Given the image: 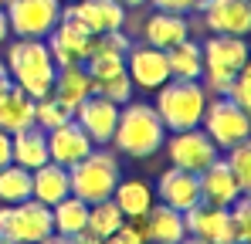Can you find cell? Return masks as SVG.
I'll list each match as a JSON object with an SVG mask.
<instances>
[{
  "mask_svg": "<svg viewBox=\"0 0 251 244\" xmlns=\"http://www.w3.org/2000/svg\"><path fill=\"white\" fill-rule=\"evenodd\" d=\"M7 72H10V81L31 95L34 102L51 95L54 88V75H58V65L48 51V41L38 38H17L10 48H7V58H3Z\"/></svg>",
  "mask_w": 251,
  "mask_h": 244,
  "instance_id": "1",
  "label": "cell"
},
{
  "mask_svg": "<svg viewBox=\"0 0 251 244\" xmlns=\"http://www.w3.org/2000/svg\"><path fill=\"white\" fill-rule=\"evenodd\" d=\"M116 149L132 156V160H146L153 153L163 149L167 143V125L160 122L156 109L146 102H126V109H119V122L112 132Z\"/></svg>",
  "mask_w": 251,
  "mask_h": 244,
  "instance_id": "2",
  "label": "cell"
},
{
  "mask_svg": "<svg viewBox=\"0 0 251 244\" xmlns=\"http://www.w3.org/2000/svg\"><path fill=\"white\" fill-rule=\"evenodd\" d=\"M156 116L167 125V132H180V129H197L207 109V88L201 81H187V78H170L167 85L156 88Z\"/></svg>",
  "mask_w": 251,
  "mask_h": 244,
  "instance_id": "3",
  "label": "cell"
},
{
  "mask_svg": "<svg viewBox=\"0 0 251 244\" xmlns=\"http://www.w3.org/2000/svg\"><path fill=\"white\" fill-rule=\"evenodd\" d=\"M204 75H201V85L207 88V95H227L231 85H234V75L238 68L251 58L248 41L234 38V34H210L204 44Z\"/></svg>",
  "mask_w": 251,
  "mask_h": 244,
  "instance_id": "4",
  "label": "cell"
},
{
  "mask_svg": "<svg viewBox=\"0 0 251 244\" xmlns=\"http://www.w3.org/2000/svg\"><path fill=\"white\" fill-rule=\"evenodd\" d=\"M68 180H72V194L85 203H99L109 200L112 190L119 187V160L95 146L85 160H78L75 166H68Z\"/></svg>",
  "mask_w": 251,
  "mask_h": 244,
  "instance_id": "5",
  "label": "cell"
},
{
  "mask_svg": "<svg viewBox=\"0 0 251 244\" xmlns=\"http://www.w3.org/2000/svg\"><path fill=\"white\" fill-rule=\"evenodd\" d=\"M48 234H54L51 207L38 203L34 197L7 203L0 210V244H41Z\"/></svg>",
  "mask_w": 251,
  "mask_h": 244,
  "instance_id": "6",
  "label": "cell"
},
{
  "mask_svg": "<svg viewBox=\"0 0 251 244\" xmlns=\"http://www.w3.org/2000/svg\"><path fill=\"white\" fill-rule=\"evenodd\" d=\"M201 125L217 149H231L251 136V116L227 95H210Z\"/></svg>",
  "mask_w": 251,
  "mask_h": 244,
  "instance_id": "7",
  "label": "cell"
},
{
  "mask_svg": "<svg viewBox=\"0 0 251 244\" xmlns=\"http://www.w3.org/2000/svg\"><path fill=\"white\" fill-rule=\"evenodd\" d=\"M61 7H65L61 0H7L3 14H7L10 34L44 41L61 21Z\"/></svg>",
  "mask_w": 251,
  "mask_h": 244,
  "instance_id": "8",
  "label": "cell"
},
{
  "mask_svg": "<svg viewBox=\"0 0 251 244\" xmlns=\"http://www.w3.org/2000/svg\"><path fill=\"white\" fill-rule=\"evenodd\" d=\"M167 153H170V163L173 166H180V170H190V173H201L204 166L217 160V146L210 143V136L197 125V129H180V132H173L167 136Z\"/></svg>",
  "mask_w": 251,
  "mask_h": 244,
  "instance_id": "9",
  "label": "cell"
},
{
  "mask_svg": "<svg viewBox=\"0 0 251 244\" xmlns=\"http://www.w3.org/2000/svg\"><path fill=\"white\" fill-rule=\"evenodd\" d=\"M183 224H187V238H197L201 244H238L227 207L197 203L183 214Z\"/></svg>",
  "mask_w": 251,
  "mask_h": 244,
  "instance_id": "10",
  "label": "cell"
},
{
  "mask_svg": "<svg viewBox=\"0 0 251 244\" xmlns=\"http://www.w3.org/2000/svg\"><path fill=\"white\" fill-rule=\"evenodd\" d=\"M92 31L78 24L75 17H68V14H61V21L54 24V31L48 34V51H51V58H54V65L61 68V65H82L85 58H88V48H92Z\"/></svg>",
  "mask_w": 251,
  "mask_h": 244,
  "instance_id": "11",
  "label": "cell"
},
{
  "mask_svg": "<svg viewBox=\"0 0 251 244\" xmlns=\"http://www.w3.org/2000/svg\"><path fill=\"white\" fill-rule=\"evenodd\" d=\"M126 75L132 85L146 88V92H156L160 85L170 81V65H167V51L153 48V44H129L126 51Z\"/></svg>",
  "mask_w": 251,
  "mask_h": 244,
  "instance_id": "12",
  "label": "cell"
},
{
  "mask_svg": "<svg viewBox=\"0 0 251 244\" xmlns=\"http://www.w3.org/2000/svg\"><path fill=\"white\" fill-rule=\"evenodd\" d=\"M197 10L210 34H234V38L251 34V0H201Z\"/></svg>",
  "mask_w": 251,
  "mask_h": 244,
  "instance_id": "13",
  "label": "cell"
},
{
  "mask_svg": "<svg viewBox=\"0 0 251 244\" xmlns=\"http://www.w3.org/2000/svg\"><path fill=\"white\" fill-rule=\"evenodd\" d=\"M61 14L75 17L92 34H109L126 27V7L119 0H75V3H65Z\"/></svg>",
  "mask_w": 251,
  "mask_h": 244,
  "instance_id": "14",
  "label": "cell"
},
{
  "mask_svg": "<svg viewBox=\"0 0 251 244\" xmlns=\"http://www.w3.org/2000/svg\"><path fill=\"white\" fill-rule=\"evenodd\" d=\"M72 119L82 125L85 136H88L95 146H109V143H112V132H116V122H119V105L92 92L82 105L75 109Z\"/></svg>",
  "mask_w": 251,
  "mask_h": 244,
  "instance_id": "15",
  "label": "cell"
},
{
  "mask_svg": "<svg viewBox=\"0 0 251 244\" xmlns=\"http://www.w3.org/2000/svg\"><path fill=\"white\" fill-rule=\"evenodd\" d=\"M136 231H139L143 241H150V244H180L187 238L183 214L167 207V203H153L143 217H136Z\"/></svg>",
  "mask_w": 251,
  "mask_h": 244,
  "instance_id": "16",
  "label": "cell"
},
{
  "mask_svg": "<svg viewBox=\"0 0 251 244\" xmlns=\"http://www.w3.org/2000/svg\"><path fill=\"white\" fill-rule=\"evenodd\" d=\"M95 149V143L85 136V129L75 119L61 122L54 129H48V160L58 166H75Z\"/></svg>",
  "mask_w": 251,
  "mask_h": 244,
  "instance_id": "17",
  "label": "cell"
},
{
  "mask_svg": "<svg viewBox=\"0 0 251 244\" xmlns=\"http://www.w3.org/2000/svg\"><path fill=\"white\" fill-rule=\"evenodd\" d=\"M156 194H160V203H167L173 210L187 214L190 207L201 203V180H197V173H190V170L170 166L167 173L160 176V183H156Z\"/></svg>",
  "mask_w": 251,
  "mask_h": 244,
  "instance_id": "18",
  "label": "cell"
},
{
  "mask_svg": "<svg viewBox=\"0 0 251 244\" xmlns=\"http://www.w3.org/2000/svg\"><path fill=\"white\" fill-rule=\"evenodd\" d=\"M197 180H201V203L231 207V203L241 197V187H238L231 166H227V160H221V156L210 163V166H204V170L197 173Z\"/></svg>",
  "mask_w": 251,
  "mask_h": 244,
  "instance_id": "19",
  "label": "cell"
},
{
  "mask_svg": "<svg viewBox=\"0 0 251 244\" xmlns=\"http://www.w3.org/2000/svg\"><path fill=\"white\" fill-rule=\"evenodd\" d=\"M88 95H92V75L85 72V65H61V68H58V75H54L51 98H54V102H61V105L75 116V109L82 105Z\"/></svg>",
  "mask_w": 251,
  "mask_h": 244,
  "instance_id": "20",
  "label": "cell"
},
{
  "mask_svg": "<svg viewBox=\"0 0 251 244\" xmlns=\"http://www.w3.org/2000/svg\"><path fill=\"white\" fill-rule=\"evenodd\" d=\"M190 38V24H187V14H167V10H156L153 17L143 21V41L167 51L173 44Z\"/></svg>",
  "mask_w": 251,
  "mask_h": 244,
  "instance_id": "21",
  "label": "cell"
},
{
  "mask_svg": "<svg viewBox=\"0 0 251 244\" xmlns=\"http://www.w3.org/2000/svg\"><path fill=\"white\" fill-rule=\"evenodd\" d=\"M72 194V180H68V166L58 163H44L38 170H31V197L44 207H54Z\"/></svg>",
  "mask_w": 251,
  "mask_h": 244,
  "instance_id": "22",
  "label": "cell"
},
{
  "mask_svg": "<svg viewBox=\"0 0 251 244\" xmlns=\"http://www.w3.org/2000/svg\"><path fill=\"white\" fill-rule=\"evenodd\" d=\"M10 156L24 170H38L44 163H51L48 160V132L41 125H27V129L14 132L10 136Z\"/></svg>",
  "mask_w": 251,
  "mask_h": 244,
  "instance_id": "23",
  "label": "cell"
},
{
  "mask_svg": "<svg viewBox=\"0 0 251 244\" xmlns=\"http://www.w3.org/2000/svg\"><path fill=\"white\" fill-rule=\"evenodd\" d=\"M27 125H34V98L24 95L17 85H7L0 92V129L14 136Z\"/></svg>",
  "mask_w": 251,
  "mask_h": 244,
  "instance_id": "24",
  "label": "cell"
},
{
  "mask_svg": "<svg viewBox=\"0 0 251 244\" xmlns=\"http://www.w3.org/2000/svg\"><path fill=\"white\" fill-rule=\"evenodd\" d=\"M167 65H170V78H187V81H201L204 75V51L197 41H180L167 48Z\"/></svg>",
  "mask_w": 251,
  "mask_h": 244,
  "instance_id": "25",
  "label": "cell"
},
{
  "mask_svg": "<svg viewBox=\"0 0 251 244\" xmlns=\"http://www.w3.org/2000/svg\"><path fill=\"white\" fill-rule=\"evenodd\" d=\"M51 220H54V234L61 238H75L88 227V203L78 200L75 194H68L61 203L51 207Z\"/></svg>",
  "mask_w": 251,
  "mask_h": 244,
  "instance_id": "26",
  "label": "cell"
},
{
  "mask_svg": "<svg viewBox=\"0 0 251 244\" xmlns=\"http://www.w3.org/2000/svg\"><path fill=\"white\" fill-rule=\"evenodd\" d=\"M112 200L116 207L123 210V217H143L150 207H153V190L146 187V183H139V180H119V187L112 190Z\"/></svg>",
  "mask_w": 251,
  "mask_h": 244,
  "instance_id": "27",
  "label": "cell"
},
{
  "mask_svg": "<svg viewBox=\"0 0 251 244\" xmlns=\"http://www.w3.org/2000/svg\"><path fill=\"white\" fill-rule=\"evenodd\" d=\"M123 224H126V217H123V210L116 207L112 197L109 200H99V203H88V227L85 231H92L99 241H105L109 234H116Z\"/></svg>",
  "mask_w": 251,
  "mask_h": 244,
  "instance_id": "28",
  "label": "cell"
},
{
  "mask_svg": "<svg viewBox=\"0 0 251 244\" xmlns=\"http://www.w3.org/2000/svg\"><path fill=\"white\" fill-rule=\"evenodd\" d=\"M0 200L3 203L31 200V170H24L17 163H7L0 170Z\"/></svg>",
  "mask_w": 251,
  "mask_h": 244,
  "instance_id": "29",
  "label": "cell"
},
{
  "mask_svg": "<svg viewBox=\"0 0 251 244\" xmlns=\"http://www.w3.org/2000/svg\"><path fill=\"white\" fill-rule=\"evenodd\" d=\"M227 166H231L241 194H251V136L227 149Z\"/></svg>",
  "mask_w": 251,
  "mask_h": 244,
  "instance_id": "30",
  "label": "cell"
},
{
  "mask_svg": "<svg viewBox=\"0 0 251 244\" xmlns=\"http://www.w3.org/2000/svg\"><path fill=\"white\" fill-rule=\"evenodd\" d=\"M92 92L102 95V98H109V102H116V105H126V102L132 98V81H129L126 72H119V75H112V78L92 81Z\"/></svg>",
  "mask_w": 251,
  "mask_h": 244,
  "instance_id": "31",
  "label": "cell"
},
{
  "mask_svg": "<svg viewBox=\"0 0 251 244\" xmlns=\"http://www.w3.org/2000/svg\"><path fill=\"white\" fill-rule=\"evenodd\" d=\"M68 119H72V112L61 102H54L51 95H44V98L34 102V125H41L44 132L54 129V125H61V122H68Z\"/></svg>",
  "mask_w": 251,
  "mask_h": 244,
  "instance_id": "32",
  "label": "cell"
},
{
  "mask_svg": "<svg viewBox=\"0 0 251 244\" xmlns=\"http://www.w3.org/2000/svg\"><path fill=\"white\" fill-rule=\"evenodd\" d=\"M227 210H231V224H234L238 241L251 244V194H241Z\"/></svg>",
  "mask_w": 251,
  "mask_h": 244,
  "instance_id": "33",
  "label": "cell"
},
{
  "mask_svg": "<svg viewBox=\"0 0 251 244\" xmlns=\"http://www.w3.org/2000/svg\"><path fill=\"white\" fill-rule=\"evenodd\" d=\"M227 98H234V102H238V105L251 116V58L238 68V75H234V85H231Z\"/></svg>",
  "mask_w": 251,
  "mask_h": 244,
  "instance_id": "34",
  "label": "cell"
},
{
  "mask_svg": "<svg viewBox=\"0 0 251 244\" xmlns=\"http://www.w3.org/2000/svg\"><path fill=\"white\" fill-rule=\"evenodd\" d=\"M156 10H167V14H190V10H197V3L201 0H150Z\"/></svg>",
  "mask_w": 251,
  "mask_h": 244,
  "instance_id": "35",
  "label": "cell"
},
{
  "mask_svg": "<svg viewBox=\"0 0 251 244\" xmlns=\"http://www.w3.org/2000/svg\"><path fill=\"white\" fill-rule=\"evenodd\" d=\"M102 244H146V241L139 238V231H136V227H129V224H123V227H119L116 234H109V238H105Z\"/></svg>",
  "mask_w": 251,
  "mask_h": 244,
  "instance_id": "36",
  "label": "cell"
},
{
  "mask_svg": "<svg viewBox=\"0 0 251 244\" xmlns=\"http://www.w3.org/2000/svg\"><path fill=\"white\" fill-rule=\"evenodd\" d=\"M7 163H14V156H10V132L0 129V170H3Z\"/></svg>",
  "mask_w": 251,
  "mask_h": 244,
  "instance_id": "37",
  "label": "cell"
},
{
  "mask_svg": "<svg viewBox=\"0 0 251 244\" xmlns=\"http://www.w3.org/2000/svg\"><path fill=\"white\" fill-rule=\"evenodd\" d=\"M10 38V24H7V14H3V7H0V44H7Z\"/></svg>",
  "mask_w": 251,
  "mask_h": 244,
  "instance_id": "38",
  "label": "cell"
},
{
  "mask_svg": "<svg viewBox=\"0 0 251 244\" xmlns=\"http://www.w3.org/2000/svg\"><path fill=\"white\" fill-rule=\"evenodd\" d=\"M41 244H75V241H72V238H61V234H48Z\"/></svg>",
  "mask_w": 251,
  "mask_h": 244,
  "instance_id": "39",
  "label": "cell"
},
{
  "mask_svg": "<svg viewBox=\"0 0 251 244\" xmlns=\"http://www.w3.org/2000/svg\"><path fill=\"white\" fill-rule=\"evenodd\" d=\"M119 3H123L126 10H129V7H143V3H146V0H119Z\"/></svg>",
  "mask_w": 251,
  "mask_h": 244,
  "instance_id": "40",
  "label": "cell"
},
{
  "mask_svg": "<svg viewBox=\"0 0 251 244\" xmlns=\"http://www.w3.org/2000/svg\"><path fill=\"white\" fill-rule=\"evenodd\" d=\"M180 244H201V241H197V238H183Z\"/></svg>",
  "mask_w": 251,
  "mask_h": 244,
  "instance_id": "41",
  "label": "cell"
},
{
  "mask_svg": "<svg viewBox=\"0 0 251 244\" xmlns=\"http://www.w3.org/2000/svg\"><path fill=\"white\" fill-rule=\"evenodd\" d=\"M61 3H75V0H61Z\"/></svg>",
  "mask_w": 251,
  "mask_h": 244,
  "instance_id": "42",
  "label": "cell"
},
{
  "mask_svg": "<svg viewBox=\"0 0 251 244\" xmlns=\"http://www.w3.org/2000/svg\"><path fill=\"white\" fill-rule=\"evenodd\" d=\"M3 3H7V0H0V7H3Z\"/></svg>",
  "mask_w": 251,
  "mask_h": 244,
  "instance_id": "43",
  "label": "cell"
},
{
  "mask_svg": "<svg viewBox=\"0 0 251 244\" xmlns=\"http://www.w3.org/2000/svg\"><path fill=\"white\" fill-rule=\"evenodd\" d=\"M238 244H245V241H238Z\"/></svg>",
  "mask_w": 251,
  "mask_h": 244,
  "instance_id": "44",
  "label": "cell"
}]
</instances>
